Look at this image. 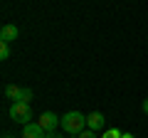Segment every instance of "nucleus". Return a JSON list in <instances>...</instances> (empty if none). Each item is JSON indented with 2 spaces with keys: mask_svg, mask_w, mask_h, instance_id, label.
<instances>
[{
  "mask_svg": "<svg viewBox=\"0 0 148 138\" xmlns=\"http://www.w3.org/2000/svg\"><path fill=\"white\" fill-rule=\"evenodd\" d=\"M121 138H136V136H133V133H123Z\"/></svg>",
  "mask_w": 148,
  "mask_h": 138,
  "instance_id": "14",
  "label": "nucleus"
},
{
  "mask_svg": "<svg viewBox=\"0 0 148 138\" xmlns=\"http://www.w3.org/2000/svg\"><path fill=\"white\" fill-rule=\"evenodd\" d=\"M47 138H62V136H59L57 131H52V133H47Z\"/></svg>",
  "mask_w": 148,
  "mask_h": 138,
  "instance_id": "13",
  "label": "nucleus"
},
{
  "mask_svg": "<svg viewBox=\"0 0 148 138\" xmlns=\"http://www.w3.org/2000/svg\"><path fill=\"white\" fill-rule=\"evenodd\" d=\"M3 138H12V136H10V133H5V136H3Z\"/></svg>",
  "mask_w": 148,
  "mask_h": 138,
  "instance_id": "15",
  "label": "nucleus"
},
{
  "mask_svg": "<svg viewBox=\"0 0 148 138\" xmlns=\"http://www.w3.org/2000/svg\"><path fill=\"white\" fill-rule=\"evenodd\" d=\"M17 35H20V30L15 25H3L0 27V42H5V44H12L17 40Z\"/></svg>",
  "mask_w": 148,
  "mask_h": 138,
  "instance_id": "6",
  "label": "nucleus"
},
{
  "mask_svg": "<svg viewBox=\"0 0 148 138\" xmlns=\"http://www.w3.org/2000/svg\"><path fill=\"white\" fill-rule=\"evenodd\" d=\"M8 57H10V44L0 42V59H8Z\"/></svg>",
  "mask_w": 148,
  "mask_h": 138,
  "instance_id": "10",
  "label": "nucleus"
},
{
  "mask_svg": "<svg viewBox=\"0 0 148 138\" xmlns=\"http://www.w3.org/2000/svg\"><path fill=\"white\" fill-rule=\"evenodd\" d=\"M37 123H40L47 133H52V131H57V126H62V116H57L54 111H45V113H40Z\"/></svg>",
  "mask_w": 148,
  "mask_h": 138,
  "instance_id": "3",
  "label": "nucleus"
},
{
  "mask_svg": "<svg viewBox=\"0 0 148 138\" xmlns=\"http://www.w3.org/2000/svg\"><path fill=\"white\" fill-rule=\"evenodd\" d=\"M20 91H22V86H17V84H8L5 86V96H8V99H12V101L20 99Z\"/></svg>",
  "mask_w": 148,
  "mask_h": 138,
  "instance_id": "7",
  "label": "nucleus"
},
{
  "mask_svg": "<svg viewBox=\"0 0 148 138\" xmlns=\"http://www.w3.org/2000/svg\"><path fill=\"white\" fill-rule=\"evenodd\" d=\"M141 109H143V113H148V99H143V106Z\"/></svg>",
  "mask_w": 148,
  "mask_h": 138,
  "instance_id": "12",
  "label": "nucleus"
},
{
  "mask_svg": "<svg viewBox=\"0 0 148 138\" xmlns=\"http://www.w3.org/2000/svg\"><path fill=\"white\" fill-rule=\"evenodd\" d=\"M104 126H106V118H104V113L101 111H91L89 116H86V128H91V131H104Z\"/></svg>",
  "mask_w": 148,
  "mask_h": 138,
  "instance_id": "4",
  "label": "nucleus"
},
{
  "mask_svg": "<svg viewBox=\"0 0 148 138\" xmlns=\"http://www.w3.org/2000/svg\"><path fill=\"white\" fill-rule=\"evenodd\" d=\"M22 138H47V131L35 121V123H27L22 128Z\"/></svg>",
  "mask_w": 148,
  "mask_h": 138,
  "instance_id": "5",
  "label": "nucleus"
},
{
  "mask_svg": "<svg viewBox=\"0 0 148 138\" xmlns=\"http://www.w3.org/2000/svg\"><path fill=\"white\" fill-rule=\"evenodd\" d=\"M10 118L15 123H22V126H27V123H32V109L30 104H20V101H12V106H10Z\"/></svg>",
  "mask_w": 148,
  "mask_h": 138,
  "instance_id": "2",
  "label": "nucleus"
},
{
  "mask_svg": "<svg viewBox=\"0 0 148 138\" xmlns=\"http://www.w3.org/2000/svg\"><path fill=\"white\" fill-rule=\"evenodd\" d=\"M77 138H96V131H91V128H84V131H82Z\"/></svg>",
  "mask_w": 148,
  "mask_h": 138,
  "instance_id": "11",
  "label": "nucleus"
},
{
  "mask_svg": "<svg viewBox=\"0 0 148 138\" xmlns=\"http://www.w3.org/2000/svg\"><path fill=\"white\" fill-rule=\"evenodd\" d=\"M62 128H64V133H69V136H79V133L86 128V116L82 111H67L62 116Z\"/></svg>",
  "mask_w": 148,
  "mask_h": 138,
  "instance_id": "1",
  "label": "nucleus"
},
{
  "mask_svg": "<svg viewBox=\"0 0 148 138\" xmlns=\"http://www.w3.org/2000/svg\"><path fill=\"white\" fill-rule=\"evenodd\" d=\"M32 99H35V91H32V89H27V86H25V89L20 91V99H17V101H20V104H30Z\"/></svg>",
  "mask_w": 148,
  "mask_h": 138,
  "instance_id": "8",
  "label": "nucleus"
},
{
  "mask_svg": "<svg viewBox=\"0 0 148 138\" xmlns=\"http://www.w3.org/2000/svg\"><path fill=\"white\" fill-rule=\"evenodd\" d=\"M121 136H123V133L119 131V128H106V131H104V136H101V138H121Z\"/></svg>",
  "mask_w": 148,
  "mask_h": 138,
  "instance_id": "9",
  "label": "nucleus"
}]
</instances>
